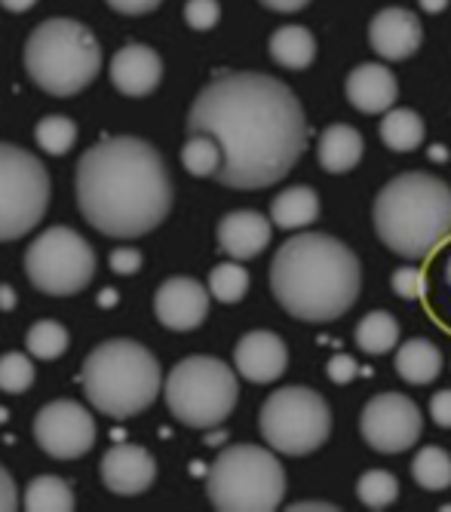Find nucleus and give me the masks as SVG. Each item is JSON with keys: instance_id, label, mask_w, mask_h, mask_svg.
Returning <instances> with one entry per match:
<instances>
[{"instance_id": "1", "label": "nucleus", "mask_w": 451, "mask_h": 512, "mask_svg": "<svg viewBox=\"0 0 451 512\" xmlns=\"http://www.w3.org/2000/svg\"><path fill=\"white\" fill-rule=\"evenodd\" d=\"M188 132L221 145L218 181L234 191H261L283 181L307 148V117L295 92L258 71H234L200 89Z\"/></svg>"}, {"instance_id": "2", "label": "nucleus", "mask_w": 451, "mask_h": 512, "mask_svg": "<svg viewBox=\"0 0 451 512\" xmlns=\"http://www.w3.org/2000/svg\"><path fill=\"white\" fill-rule=\"evenodd\" d=\"M77 206L99 234L135 240L172 209V181L154 145L135 135L105 138L77 163Z\"/></svg>"}, {"instance_id": "3", "label": "nucleus", "mask_w": 451, "mask_h": 512, "mask_svg": "<svg viewBox=\"0 0 451 512\" xmlns=\"http://www.w3.org/2000/svg\"><path fill=\"white\" fill-rule=\"evenodd\" d=\"M363 286V270L350 246L329 234H295L270 261V289L280 307L301 322L344 316Z\"/></svg>"}, {"instance_id": "4", "label": "nucleus", "mask_w": 451, "mask_h": 512, "mask_svg": "<svg viewBox=\"0 0 451 512\" xmlns=\"http://www.w3.org/2000/svg\"><path fill=\"white\" fill-rule=\"evenodd\" d=\"M372 221L390 252L427 258L451 234V188L427 172H402L375 197Z\"/></svg>"}, {"instance_id": "5", "label": "nucleus", "mask_w": 451, "mask_h": 512, "mask_svg": "<svg viewBox=\"0 0 451 512\" xmlns=\"http://www.w3.org/2000/svg\"><path fill=\"white\" fill-rule=\"evenodd\" d=\"M157 356L126 338L105 341L83 362V393L96 411L108 417H132L160 396Z\"/></svg>"}, {"instance_id": "6", "label": "nucleus", "mask_w": 451, "mask_h": 512, "mask_svg": "<svg viewBox=\"0 0 451 512\" xmlns=\"http://www.w3.org/2000/svg\"><path fill=\"white\" fill-rule=\"evenodd\" d=\"M99 68L102 46L77 19H47L25 40V71L50 96H77L96 80Z\"/></svg>"}, {"instance_id": "7", "label": "nucleus", "mask_w": 451, "mask_h": 512, "mask_svg": "<svg viewBox=\"0 0 451 512\" xmlns=\"http://www.w3.org/2000/svg\"><path fill=\"white\" fill-rule=\"evenodd\" d=\"M206 494L221 512H274L286 494V473L267 448L231 445L215 457Z\"/></svg>"}, {"instance_id": "8", "label": "nucleus", "mask_w": 451, "mask_h": 512, "mask_svg": "<svg viewBox=\"0 0 451 512\" xmlns=\"http://www.w3.org/2000/svg\"><path fill=\"white\" fill-rule=\"evenodd\" d=\"M240 387L234 368L215 356H188L166 378V405L191 430H212L231 417Z\"/></svg>"}, {"instance_id": "9", "label": "nucleus", "mask_w": 451, "mask_h": 512, "mask_svg": "<svg viewBox=\"0 0 451 512\" xmlns=\"http://www.w3.org/2000/svg\"><path fill=\"white\" fill-rule=\"evenodd\" d=\"M258 427L264 442L289 457H304L326 445L332 433V411L310 387H283L261 405Z\"/></svg>"}, {"instance_id": "10", "label": "nucleus", "mask_w": 451, "mask_h": 512, "mask_svg": "<svg viewBox=\"0 0 451 512\" xmlns=\"http://www.w3.org/2000/svg\"><path fill=\"white\" fill-rule=\"evenodd\" d=\"M25 273L37 292L68 298L93 283L96 252L77 230L47 227L25 252Z\"/></svg>"}, {"instance_id": "11", "label": "nucleus", "mask_w": 451, "mask_h": 512, "mask_svg": "<svg viewBox=\"0 0 451 512\" xmlns=\"http://www.w3.org/2000/svg\"><path fill=\"white\" fill-rule=\"evenodd\" d=\"M50 206V175L43 163L0 142V243L25 237L47 215Z\"/></svg>"}, {"instance_id": "12", "label": "nucleus", "mask_w": 451, "mask_h": 512, "mask_svg": "<svg viewBox=\"0 0 451 512\" xmlns=\"http://www.w3.org/2000/svg\"><path fill=\"white\" fill-rule=\"evenodd\" d=\"M424 430L421 408L402 393H381L366 402L359 417V433L366 445L381 454H402L409 451Z\"/></svg>"}, {"instance_id": "13", "label": "nucleus", "mask_w": 451, "mask_h": 512, "mask_svg": "<svg viewBox=\"0 0 451 512\" xmlns=\"http://www.w3.org/2000/svg\"><path fill=\"white\" fill-rule=\"evenodd\" d=\"M34 439L56 460H77L96 445V421L80 402L56 399L37 411Z\"/></svg>"}, {"instance_id": "14", "label": "nucleus", "mask_w": 451, "mask_h": 512, "mask_svg": "<svg viewBox=\"0 0 451 512\" xmlns=\"http://www.w3.org/2000/svg\"><path fill=\"white\" fill-rule=\"evenodd\" d=\"M209 289L191 276H172L157 289L154 313L172 332H194L209 313Z\"/></svg>"}, {"instance_id": "15", "label": "nucleus", "mask_w": 451, "mask_h": 512, "mask_svg": "<svg viewBox=\"0 0 451 512\" xmlns=\"http://www.w3.org/2000/svg\"><path fill=\"white\" fill-rule=\"evenodd\" d=\"M424 40V25L412 10L402 7H387L369 22V43L372 50L387 59V62H402L412 59L421 50Z\"/></svg>"}, {"instance_id": "16", "label": "nucleus", "mask_w": 451, "mask_h": 512, "mask_svg": "<svg viewBox=\"0 0 451 512\" xmlns=\"http://www.w3.org/2000/svg\"><path fill=\"white\" fill-rule=\"evenodd\" d=\"M289 365V350L274 332H249L234 347V368L249 384H274Z\"/></svg>"}, {"instance_id": "17", "label": "nucleus", "mask_w": 451, "mask_h": 512, "mask_svg": "<svg viewBox=\"0 0 451 512\" xmlns=\"http://www.w3.org/2000/svg\"><path fill=\"white\" fill-rule=\"evenodd\" d=\"M157 463L139 445H114L102 457V482L120 497H135L154 485Z\"/></svg>"}, {"instance_id": "18", "label": "nucleus", "mask_w": 451, "mask_h": 512, "mask_svg": "<svg viewBox=\"0 0 451 512\" xmlns=\"http://www.w3.org/2000/svg\"><path fill=\"white\" fill-rule=\"evenodd\" d=\"M163 59L145 43H129L111 59V83L129 99H142L160 86Z\"/></svg>"}, {"instance_id": "19", "label": "nucleus", "mask_w": 451, "mask_h": 512, "mask_svg": "<svg viewBox=\"0 0 451 512\" xmlns=\"http://www.w3.org/2000/svg\"><path fill=\"white\" fill-rule=\"evenodd\" d=\"M344 92H347V102L356 111L387 114L393 108L396 96H399V83H396V77H393V71L387 65L366 62V65H356L347 74Z\"/></svg>"}, {"instance_id": "20", "label": "nucleus", "mask_w": 451, "mask_h": 512, "mask_svg": "<svg viewBox=\"0 0 451 512\" xmlns=\"http://www.w3.org/2000/svg\"><path fill=\"white\" fill-rule=\"evenodd\" d=\"M270 230H274V221H267L261 212L237 209L218 221V246L234 261H249L264 252L270 243Z\"/></svg>"}, {"instance_id": "21", "label": "nucleus", "mask_w": 451, "mask_h": 512, "mask_svg": "<svg viewBox=\"0 0 451 512\" xmlns=\"http://www.w3.org/2000/svg\"><path fill=\"white\" fill-rule=\"evenodd\" d=\"M363 135L359 129L347 126V123H332L323 135H320V148H317V160L326 172H350L359 160H363Z\"/></svg>"}, {"instance_id": "22", "label": "nucleus", "mask_w": 451, "mask_h": 512, "mask_svg": "<svg viewBox=\"0 0 451 512\" xmlns=\"http://www.w3.org/2000/svg\"><path fill=\"white\" fill-rule=\"evenodd\" d=\"M396 371H399V378L412 387L433 384L442 371V353L433 341L412 338V341L399 344V350H396Z\"/></svg>"}, {"instance_id": "23", "label": "nucleus", "mask_w": 451, "mask_h": 512, "mask_svg": "<svg viewBox=\"0 0 451 512\" xmlns=\"http://www.w3.org/2000/svg\"><path fill=\"white\" fill-rule=\"evenodd\" d=\"M317 218H320V197L313 188H304V184L286 188L270 203V221L283 230H301Z\"/></svg>"}, {"instance_id": "24", "label": "nucleus", "mask_w": 451, "mask_h": 512, "mask_svg": "<svg viewBox=\"0 0 451 512\" xmlns=\"http://www.w3.org/2000/svg\"><path fill=\"white\" fill-rule=\"evenodd\" d=\"M270 59L289 71H304L317 59V37L301 25H283L270 34Z\"/></svg>"}, {"instance_id": "25", "label": "nucleus", "mask_w": 451, "mask_h": 512, "mask_svg": "<svg viewBox=\"0 0 451 512\" xmlns=\"http://www.w3.org/2000/svg\"><path fill=\"white\" fill-rule=\"evenodd\" d=\"M353 341H356L359 350L369 353V356H384L399 344V322L387 310H372V313H366L363 319H359Z\"/></svg>"}, {"instance_id": "26", "label": "nucleus", "mask_w": 451, "mask_h": 512, "mask_svg": "<svg viewBox=\"0 0 451 512\" xmlns=\"http://www.w3.org/2000/svg\"><path fill=\"white\" fill-rule=\"evenodd\" d=\"M381 142L390 151H415L424 142V120L412 108H390L381 120Z\"/></svg>"}, {"instance_id": "27", "label": "nucleus", "mask_w": 451, "mask_h": 512, "mask_svg": "<svg viewBox=\"0 0 451 512\" xmlns=\"http://www.w3.org/2000/svg\"><path fill=\"white\" fill-rule=\"evenodd\" d=\"M22 506L31 512H71L74 494H71V485L59 476H37L25 488Z\"/></svg>"}, {"instance_id": "28", "label": "nucleus", "mask_w": 451, "mask_h": 512, "mask_svg": "<svg viewBox=\"0 0 451 512\" xmlns=\"http://www.w3.org/2000/svg\"><path fill=\"white\" fill-rule=\"evenodd\" d=\"M412 476L424 491H445L451 485V457L448 451L427 445L412 460Z\"/></svg>"}, {"instance_id": "29", "label": "nucleus", "mask_w": 451, "mask_h": 512, "mask_svg": "<svg viewBox=\"0 0 451 512\" xmlns=\"http://www.w3.org/2000/svg\"><path fill=\"white\" fill-rule=\"evenodd\" d=\"M182 163L191 175L197 178H209V175H218L221 163H224V154H221V145L215 142L212 135L206 132H191V138L182 148Z\"/></svg>"}, {"instance_id": "30", "label": "nucleus", "mask_w": 451, "mask_h": 512, "mask_svg": "<svg viewBox=\"0 0 451 512\" xmlns=\"http://www.w3.org/2000/svg\"><path fill=\"white\" fill-rule=\"evenodd\" d=\"M34 138L37 145L43 148V154L50 157H62L74 148L77 142V123L71 117H62V114H50L43 117L37 126H34Z\"/></svg>"}, {"instance_id": "31", "label": "nucleus", "mask_w": 451, "mask_h": 512, "mask_svg": "<svg viewBox=\"0 0 451 512\" xmlns=\"http://www.w3.org/2000/svg\"><path fill=\"white\" fill-rule=\"evenodd\" d=\"M25 347L34 359H59L65 350H68V329L62 322H53V319H40L28 329V338H25Z\"/></svg>"}, {"instance_id": "32", "label": "nucleus", "mask_w": 451, "mask_h": 512, "mask_svg": "<svg viewBox=\"0 0 451 512\" xmlns=\"http://www.w3.org/2000/svg\"><path fill=\"white\" fill-rule=\"evenodd\" d=\"M249 292V273L228 261V264H215L209 270V295L221 304H237Z\"/></svg>"}, {"instance_id": "33", "label": "nucleus", "mask_w": 451, "mask_h": 512, "mask_svg": "<svg viewBox=\"0 0 451 512\" xmlns=\"http://www.w3.org/2000/svg\"><path fill=\"white\" fill-rule=\"evenodd\" d=\"M356 497L369 509H387L399 497V482L387 470H369L356 482Z\"/></svg>"}, {"instance_id": "34", "label": "nucleus", "mask_w": 451, "mask_h": 512, "mask_svg": "<svg viewBox=\"0 0 451 512\" xmlns=\"http://www.w3.org/2000/svg\"><path fill=\"white\" fill-rule=\"evenodd\" d=\"M34 384V365L22 353L0 356V393H25Z\"/></svg>"}, {"instance_id": "35", "label": "nucleus", "mask_w": 451, "mask_h": 512, "mask_svg": "<svg viewBox=\"0 0 451 512\" xmlns=\"http://www.w3.org/2000/svg\"><path fill=\"white\" fill-rule=\"evenodd\" d=\"M218 19H221L218 0H188V4H185V22L194 31H209V28L218 25Z\"/></svg>"}, {"instance_id": "36", "label": "nucleus", "mask_w": 451, "mask_h": 512, "mask_svg": "<svg viewBox=\"0 0 451 512\" xmlns=\"http://www.w3.org/2000/svg\"><path fill=\"white\" fill-rule=\"evenodd\" d=\"M390 286H393V292H396L399 298L415 301V298H421V292H424V273L415 270V267H399V270H393V276H390Z\"/></svg>"}, {"instance_id": "37", "label": "nucleus", "mask_w": 451, "mask_h": 512, "mask_svg": "<svg viewBox=\"0 0 451 512\" xmlns=\"http://www.w3.org/2000/svg\"><path fill=\"white\" fill-rule=\"evenodd\" d=\"M356 359L353 356H347V353H335L329 362H326V375H329V381L332 384H338V387H344V384H350L353 378H356Z\"/></svg>"}, {"instance_id": "38", "label": "nucleus", "mask_w": 451, "mask_h": 512, "mask_svg": "<svg viewBox=\"0 0 451 512\" xmlns=\"http://www.w3.org/2000/svg\"><path fill=\"white\" fill-rule=\"evenodd\" d=\"M430 417L442 430H451V390H439L430 399Z\"/></svg>"}, {"instance_id": "39", "label": "nucleus", "mask_w": 451, "mask_h": 512, "mask_svg": "<svg viewBox=\"0 0 451 512\" xmlns=\"http://www.w3.org/2000/svg\"><path fill=\"white\" fill-rule=\"evenodd\" d=\"M139 267H142V252L139 249H117V252H111V270L114 273L129 276Z\"/></svg>"}, {"instance_id": "40", "label": "nucleus", "mask_w": 451, "mask_h": 512, "mask_svg": "<svg viewBox=\"0 0 451 512\" xmlns=\"http://www.w3.org/2000/svg\"><path fill=\"white\" fill-rule=\"evenodd\" d=\"M163 4V0H108V7L123 13V16H142V13H151Z\"/></svg>"}, {"instance_id": "41", "label": "nucleus", "mask_w": 451, "mask_h": 512, "mask_svg": "<svg viewBox=\"0 0 451 512\" xmlns=\"http://www.w3.org/2000/svg\"><path fill=\"white\" fill-rule=\"evenodd\" d=\"M19 506V491H16V482L13 476L0 467V512H13Z\"/></svg>"}, {"instance_id": "42", "label": "nucleus", "mask_w": 451, "mask_h": 512, "mask_svg": "<svg viewBox=\"0 0 451 512\" xmlns=\"http://www.w3.org/2000/svg\"><path fill=\"white\" fill-rule=\"evenodd\" d=\"M261 4L274 13H298L310 4V0H261Z\"/></svg>"}, {"instance_id": "43", "label": "nucleus", "mask_w": 451, "mask_h": 512, "mask_svg": "<svg viewBox=\"0 0 451 512\" xmlns=\"http://www.w3.org/2000/svg\"><path fill=\"white\" fill-rule=\"evenodd\" d=\"M292 509H295V512H298V509H301V512H307V509H332V512H335L338 506L329 503V500H298V503H292Z\"/></svg>"}, {"instance_id": "44", "label": "nucleus", "mask_w": 451, "mask_h": 512, "mask_svg": "<svg viewBox=\"0 0 451 512\" xmlns=\"http://www.w3.org/2000/svg\"><path fill=\"white\" fill-rule=\"evenodd\" d=\"M37 4V0H0V7L10 10V13H25Z\"/></svg>"}, {"instance_id": "45", "label": "nucleus", "mask_w": 451, "mask_h": 512, "mask_svg": "<svg viewBox=\"0 0 451 512\" xmlns=\"http://www.w3.org/2000/svg\"><path fill=\"white\" fill-rule=\"evenodd\" d=\"M424 13H442L448 7V0H418Z\"/></svg>"}, {"instance_id": "46", "label": "nucleus", "mask_w": 451, "mask_h": 512, "mask_svg": "<svg viewBox=\"0 0 451 512\" xmlns=\"http://www.w3.org/2000/svg\"><path fill=\"white\" fill-rule=\"evenodd\" d=\"M0 307H4V310L13 307V292H10L7 286H0Z\"/></svg>"}, {"instance_id": "47", "label": "nucleus", "mask_w": 451, "mask_h": 512, "mask_svg": "<svg viewBox=\"0 0 451 512\" xmlns=\"http://www.w3.org/2000/svg\"><path fill=\"white\" fill-rule=\"evenodd\" d=\"M445 283H448V286H451V258H448V261H445Z\"/></svg>"}]
</instances>
